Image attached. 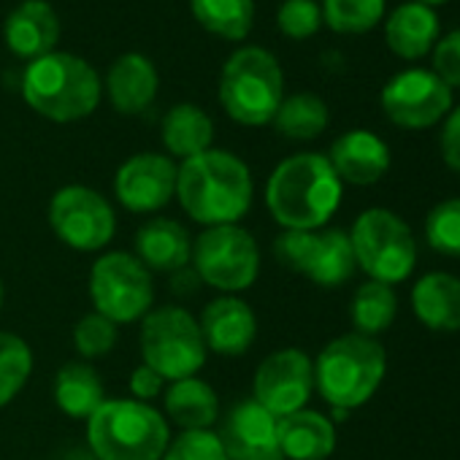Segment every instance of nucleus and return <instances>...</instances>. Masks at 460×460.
Wrapping results in <instances>:
<instances>
[{
  "mask_svg": "<svg viewBox=\"0 0 460 460\" xmlns=\"http://www.w3.org/2000/svg\"><path fill=\"white\" fill-rule=\"evenodd\" d=\"M250 165L225 149H206L176 168V198L200 225H236L252 206Z\"/></svg>",
  "mask_w": 460,
  "mask_h": 460,
  "instance_id": "obj_1",
  "label": "nucleus"
},
{
  "mask_svg": "<svg viewBox=\"0 0 460 460\" xmlns=\"http://www.w3.org/2000/svg\"><path fill=\"white\" fill-rule=\"evenodd\" d=\"M344 184L320 152L282 160L266 184V206L285 230H320L339 208Z\"/></svg>",
  "mask_w": 460,
  "mask_h": 460,
  "instance_id": "obj_2",
  "label": "nucleus"
},
{
  "mask_svg": "<svg viewBox=\"0 0 460 460\" xmlns=\"http://www.w3.org/2000/svg\"><path fill=\"white\" fill-rule=\"evenodd\" d=\"M101 79L95 68L68 52H49L33 60L22 76V95L33 111L52 122H76L101 103Z\"/></svg>",
  "mask_w": 460,
  "mask_h": 460,
  "instance_id": "obj_3",
  "label": "nucleus"
},
{
  "mask_svg": "<svg viewBox=\"0 0 460 460\" xmlns=\"http://www.w3.org/2000/svg\"><path fill=\"white\" fill-rule=\"evenodd\" d=\"M387 371L382 344L363 333H344L323 347L314 360V387L336 409L349 411L374 398Z\"/></svg>",
  "mask_w": 460,
  "mask_h": 460,
  "instance_id": "obj_4",
  "label": "nucleus"
},
{
  "mask_svg": "<svg viewBox=\"0 0 460 460\" xmlns=\"http://www.w3.org/2000/svg\"><path fill=\"white\" fill-rule=\"evenodd\" d=\"M168 441V420L133 398L103 401L87 420V444L98 460H163Z\"/></svg>",
  "mask_w": 460,
  "mask_h": 460,
  "instance_id": "obj_5",
  "label": "nucleus"
},
{
  "mask_svg": "<svg viewBox=\"0 0 460 460\" xmlns=\"http://www.w3.org/2000/svg\"><path fill=\"white\" fill-rule=\"evenodd\" d=\"M282 101L285 74L271 52L244 47L230 55L219 76V103L230 119L247 128L269 125Z\"/></svg>",
  "mask_w": 460,
  "mask_h": 460,
  "instance_id": "obj_6",
  "label": "nucleus"
},
{
  "mask_svg": "<svg viewBox=\"0 0 460 460\" xmlns=\"http://www.w3.org/2000/svg\"><path fill=\"white\" fill-rule=\"evenodd\" d=\"M349 242L358 269L374 282L398 285L411 277L417 263V242L411 227L387 208H366L352 230Z\"/></svg>",
  "mask_w": 460,
  "mask_h": 460,
  "instance_id": "obj_7",
  "label": "nucleus"
},
{
  "mask_svg": "<svg viewBox=\"0 0 460 460\" xmlns=\"http://www.w3.org/2000/svg\"><path fill=\"white\" fill-rule=\"evenodd\" d=\"M206 341L198 320L181 306H157L141 325V358L165 382L187 379L206 363Z\"/></svg>",
  "mask_w": 460,
  "mask_h": 460,
  "instance_id": "obj_8",
  "label": "nucleus"
},
{
  "mask_svg": "<svg viewBox=\"0 0 460 460\" xmlns=\"http://www.w3.org/2000/svg\"><path fill=\"white\" fill-rule=\"evenodd\" d=\"M192 266L198 277L227 296L250 290L261 274V250L250 230L236 225H214L192 242Z\"/></svg>",
  "mask_w": 460,
  "mask_h": 460,
  "instance_id": "obj_9",
  "label": "nucleus"
},
{
  "mask_svg": "<svg viewBox=\"0 0 460 460\" xmlns=\"http://www.w3.org/2000/svg\"><path fill=\"white\" fill-rule=\"evenodd\" d=\"M90 298L98 314L114 325H128L152 312L155 282L152 271L130 252H106L93 263Z\"/></svg>",
  "mask_w": 460,
  "mask_h": 460,
  "instance_id": "obj_10",
  "label": "nucleus"
},
{
  "mask_svg": "<svg viewBox=\"0 0 460 460\" xmlns=\"http://www.w3.org/2000/svg\"><path fill=\"white\" fill-rule=\"evenodd\" d=\"M49 225L55 236L76 252H98L117 234L111 203L93 187H60L49 203Z\"/></svg>",
  "mask_w": 460,
  "mask_h": 460,
  "instance_id": "obj_11",
  "label": "nucleus"
},
{
  "mask_svg": "<svg viewBox=\"0 0 460 460\" xmlns=\"http://www.w3.org/2000/svg\"><path fill=\"white\" fill-rule=\"evenodd\" d=\"M379 103L395 128L425 130L452 111V90L430 68H406L382 87Z\"/></svg>",
  "mask_w": 460,
  "mask_h": 460,
  "instance_id": "obj_12",
  "label": "nucleus"
},
{
  "mask_svg": "<svg viewBox=\"0 0 460 460\" xmlns=\"http://www.w3.org/2000/svg\"><path fill=\"white\" fill-rule=\"evenodd\" d=\"M314 390V360L298 349H277L255 371L252 401H258L274 417H285L306 409V401Z\"/></svg>",
  "mask_w": 460,
  "mask_h": 460,
  "instance_id": "obj_13",
  "label": "nucleus"
},
{
  "mask_svg": "<svg viewBox=\"0 0 460 460\" xmlns=\"http://www.w3.org/2000/svg\"><path fill=\"white\" fill-rule=\"evenodd\" d=\"M114 195L133 214L163 208L176 195V163L157 152L128 157L114 176Z\"/></svg>",
  "mask_w": 460,
  "mask_h": 460,
  "instance_id": "obj_14",
  "label": "nucleus"
},
{
  "mask_svg": "<svg viewBox=\"0 0 460 460\" xmlns=\"http://www.w3.org/2000/svg\"><path fill=\"white\" fill-rule=\"evenodd\" d=\"M219 441L227 460H285L277 436V417L258 401H242L222 417Z\"/></svg>",
  "mask_w": 460,
  "mask_h": 460,
  "instance_id": "obj_15",
  "label": "nucleus"
},
{
  "mask_svg": "<svg viewBox=\"0 0 460 460\" xmlns=\"http://www.w3.org/2000/svg\"><path fill=\"white\" fill-rule=\"evenodd\" d=\"M198 325H200L206 349L225 355V358H239L250 352V347L258 339V317L252 306L236 296H222L206 304Z\"/></svg>",
  "mask_w": 460,
  "mask_h": 460,
  "instance_id": "obj_16",
  "label": "nucleus"
},
{
  "mask_svg": "<svg viewBox=\"0 0 460 460\" xmlns=\"http://www.w3.org/2000/svg\"><path fill=\"white\" fill-rule=\"evenodd\" d=\"M325 157L341 184L347 181L355 187L376 184L390 168V149L371 130H347L331 144V152Z\"/></svg>",
  "mask_w": 460,
  "mask_h": 460,
  "instance_id": "obj_17",
  "label": "nucleus"
},
{
  "mask_svg": "<svg viewBox=\"0 0 460 460\" xmlns=\"http://www.w3.org/2000/svg\"><path fill=\"white\" fill-rule=\"evenodd\" d=\"M4 39L17 58L33 63L55 52L60 39V20L47 0H25L6 17Z\"/></svg>",
  "mask_w": 460,
  "mask_h": 460,
  "instance_id": "obj_18",
  "label": "nucleus"
},
{
  "mask_svg": "<svg viewBox=\"0 0 460 460\" xmlns=\"http://www.w3.org/2000/svg\"><path fill=\"white\" fill-rule=\"evenodd\" d=\"M441 39V22L436 9L409 0V4L395 6L385 17V41L390 52L401 60H422L433 52L436 41Z\"/></svg>",
  "mask_w": 460,
  "mask_h": 460,
  "instance_id": "obj_19",
  "label": "nucleus"
},
{
  "mask_svg": "<svg viewBox=\"0 0 460 460\" xmlns=\"http://www.w3.org/2000/svg\"><path fill=\"white\" fill-rule=\"evenodd\" d=\"M160 87L157 68L149 58L128 52L114 60L106 74V95L119 114H141L149 109Z\"/></svg>",
  "mask_w": 460,
  "mask_h": 460,
  "instance_id": "obj_20",
  "label": "nucleus"
},
{
  "mask_svg": "<svg viewBox=\"0 0 460 460\" xmlns=\"http://www.w3.org/2000/svg\"><path fill=\"white\" fill-rule=\"evenodd\" d=\"M136 258L149 271H160V274L179 271L192 258V239L187 234V227L179 225L176 219L157 217L138 227Z\"/></svg>",
  "mask_w": 460,
  "mask_h": 460,
  "instance_id": "obj_21",
  "label": "nucleus"
},
{
  "mask_svg": "<svg viewBox=\"0 0 460 460\" xmlns=\"http://www.w3.org/2000/svg\"><path fill=\"white\" fill-rule=\"evenodd\" d=\"M277 436L285 460H328L336 449L333 422L312 409L277 417Z\"/></svg>",
  "mask_w": 460,
  "mask_h": 460,
  "instance_id": "obj_22",
  "label": "nucleus"
},
{
  "mask_svg": "<svg viewBox=\"0 0 460 460\" xmlns=\"http://www.w3.org/2000/svg\"><path fill=\"white\" fill-rule=\"evenodd\" d=\"M411 309L417 320L430 331H460V279L444 271L420 277L411 288Z\"/></svg>",
  "mask_w": 460,
  "mask_h": 460,
  "instance_id": "obj_23",
  "label": "nucleus"
},
{
  "mask_svg": "<svg viewBox=\"0 0 460 460\" xmlns=\"http://www.w3.org/2000/svg\"><path fill=\"white\" fill-rule=\"evenodd\" d=\"M165 414L181 430H211L219 420V398L214 387L198 376L176 379L165 387Z\"/></svg>",
  "mask_w": 460,
  "mask_h": 460,
  "instance_id": "obj_24",
  "label": "nucleus"
},
{
  "mask_svg": "<svg viewBox=\"0 0 460 460\" xmlns=\"http://www.w3.org/2000/svg\"><path fill=\"white\" fill-rule=\"evenodd\" d=\"M55 401L63 414L74 420H90L106 401L98 371L87 360L66 363L55 376Z\"/></svg>",
  "mask_w": 460,
  "mask_h": 460,
  "instance_id": "obj_25",
  "label": "nucleus"
},
{
  "mask_svg": "<svg viewBox=\"0 0 460 460\" xmlns=\"http://www.w3.org/2000/svg\"><path fill=\"white\" fill-rule=\"evenodd\" d=\"M211 141H214V122L203 109L192 103H179L165 114L163 144L168 155L179 157L181 163L211 149Z\"/></svg>",
  "mask_w": 460,
  "mask_h": 460,
  "instance_id": "obj_26",
  "label": "nucleus"
},
{
  "mask_svg": "<svg viewBox=\"0 0 460 460\" xmlns=\"http://www.w3.org/2000/svg\"><path fill=\"white\" fill-rule=\"evenodd\" d=\"M355 269H358V263H355L349 234H344L339 227L317 230L312 261H309L304 277H309L320 288H339L347 279H352Z\"/></svg>",
  "mask_w": 460,
  "mask_h": 460,
  "instance_id": "obj_27",
  "label": "nucleus"
},
{
  "mask_svg": "<svg viewBox=\"0 0 460 460\" xmlns=\"http://www.w3.org/2000/svg\"><path fill=\"white\" fill-rule=\"evenodd\" d=\"M190 12L200 28L227 41L247 39L255 22L252 0H190Z\"/></svg>",
  "mask_w": 460,
  "mask_h": 460,
  "instance_id": "obj_28",
  "label": "nucleus"
},
{
  "mask_svg": "<svg viewBox=\"0 0 460 460\" xmlns=\"http://www.w3.org/2000/svg\"><path fill=\"white\" fill-rule=\"evenodd\" d=\"M274 128L293 141H312L317 138L328 122H331V111L325 106V101L314 93H296L290 98H285L274 114Z\"/></svg>",
  "mask_w": 460,
  "mask_h": 460,
  "instance_id": "obj_29",
  "label": "nucleus"
},
{
  "mask_svg": "<svg viewBox=\"0 0 460 460\" xmlns=\"http://www.w3.org/2000/svg\"><path fill=\"white\" fill-rule=\"evenodd\" d=\"M349 314H352L355 333H363V336L376 339L379 333H385L393 325V320L398 314L395 290L390 285H385V282L368 279L366 285H360L355 290Z\"/></svg>",
  "mask_w": 460,
  "mask_h": 460,
  "instance_id": "obj_30",
  "label": "nucleus"
},
{
  "mask_svg": "<svg viewBox=\"0 0 460 460\" xmlns=\"http://www.w3.org/2000/svg\"><path fill=\"white\" fill-rule=\"evenodd\" d=\"M323 22L341 36L374 31L387 17V0H323Z\"/></svg>",
  "mask_w": 460,
  "mask_h": 460,
  "instance_id": "obj_31",
  "label": "nucleus"
},
{
  "mask_svg": "<svg viewBox=\"0 0 460 460\" xmlns=\"http://www.w3.org/2000/svg\"><path fill=\"white\" fill-rule=\"evenodd\" d=\"M33 374L31 344L9 331H0V406L12 403Z\"/></svg>",
  "mask_w": 460,
  "mask_h": 460,
  "instance_id": "obj_32",
  "label": "nucleus"
},
{
  "mask_svg": "<svg viewBox=\"0 0 460 460\" xmlns=\"http://www.w3.org/2000/svg\"><path fill=\"white\" fill-rule=\"evenodd\" d=\"M425 239L438 255L460 258V198H447L430 208L425 219Z\"/></svg>",
  "mask_w": 460,
  "mask_h": 460,
  "instance_id": "obj_33",
  "label": "nucleus"
},
{
  "mask_svg": "<svg viewBox=\"0 0 460 460\" xmlns=\"http://www.w3.org/2000/svg\"><path fill=\"white\" fill-rule=\"evenodd\" d=\"M117 339H119V328L98 312L84 314L74 328V344L84 360L106 358L117 347Z\"/></svg>",
  "mask_w": 460,
  "mask_h": 460,
  "instance_id": "obj_34",
  "label": "nucleus"
},
{
  "mask_svg": "<svg viewBox=\"0 0 460 460\" xmlns=\"http://www.w3.org/2000/svg\"><path fill=\"white\" fill-rule=\"evenodd\" d=\"M163 460H227L214 430H181L168 441Z\"/></svg>",
  "mask_w": 460,
  "mask_h": 460,
  "instance_id": "obj_35",
  "label": "nucleus"
},
{
  "mask_svg": "<svg viewBox=\"0 0 460 460\" xmlns=\"http://www.w3.org/2000/svg\"><path fill=\"white\" fill-rule=\"evenodd\" d=\"M279 31L293 41H306L323 28V12L314 0H285L277 12Z\"/></svg>",
  "mask_w": 460,
  "mask_h": 460,
  "instance_id": "obj_36",
  "label": "nucleus"
},
{
  "mask_svg": "<svg viewBox=\"0 0 460 460\" xmlns=\"http://www.w3.org/2000/svg\"><path fill=\"white\" fill-rule=\"evenodd\" d=\"M314 239H317V230H285V234H279L274 242V255L285 269H290L296 274H306V266H309L312 250H314Z\"/></svg>",
  "mask_w": 460,
  "mask_h": 460,
  "instance_id": "obj_37",
  "label": "nucleus"
},
{
  "mask_svg": "<svg viewBox=\"0 0 460 460\" xmlns=\"http://www.w3.org/2000/svg\"><path fill=\"white\" fill-rule=\"evenodd\" d=\"M433 74L449 87L460 90V28L441 36L433 47Z\"/></svg>",
  "mask_w": 460,
  "mask_h": 460,
  "instance_id": "obj_38",
  "label": "nucleus"
},
{
  "mask_svg": "<svg viewBox=\"0 0 460 460\" xmlns=\"http://www.w3.org/2000/svg\"><path fill=\"white\" fill-rule=\"evenodd\" d=\"M441 157L447 168L460 173V106L444 117L441 125Z\"/></svg>",
  "mask_w": 460,
  "mask_h": 460,
  "instance_id": "obj_39",
  "label": "nucleus"
},
{
  "mask_svg": "<svg viewBox=\"0 0 460 460\" xmlns=\"http://www.w3.org/2000/svg\"><path fill=\"white\" fill-rule=\"evenodd\" d=\"M128 387H130V393H133V401L149 403V401H155V398L163 393L165 379H163L160 374H155L149 366L141 363L138 368H133V374H130V379H128Z\"/></svg>",
  "mask_w": 460,
  "mask_h": 460,
  "instance_id": "obj_40",
  "label": "nucleus"
},
{
  "mask_svg": "<svg viewBox=\"0 0 460 460\" xmlns=\"http://www.w3.org/2000/svg\"><path fill=\"white\" fill-rule=\"evenodd\" d=\"M417 4H425V6L436 9V6H441V4H449V0H417Z\"/></svg>",
  "mask_w": 460,
  "mask_h": 460,
  "instance_id": "obj_41",
  "label": "nucleus"
},
{
  "mask_svg": "<svg viewBox=\"0 0 460 460\" xmlns=\"http://www.w3.org/2000/svg\"><path fill=\"white\" fill-rule=\"evenodd\" d=\"M4 301H6V290H4V279H0V309H4Z\"/></svg>",
  "mask_w": 460,
  "mask_h": 460,
  "instance_id": "obj_42",
  "label": "nucleus"
}]
</instances>
